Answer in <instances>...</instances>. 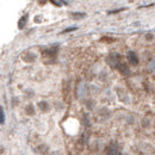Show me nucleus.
<instances>
[{"label":"nucleus","instance_id":"obj_11","mask_svg":"<svg viewBox=\"0 0 155 155\" xmlns=\"http://www.w3.org/2000/svg\"><path fill=\"white\" fill-rule=\"evenodd\" d=\"M74 30H77V28H68V29L63 30V31H62V34H66V32H71V31H74Z\"/></svg>","mask_w":155,"mask_h":155},{"label":"nucleus","instance_id":"obj_12","mask_svg":"<svg viewBox=\"0 0 155 155\" xmlns=\"http://www.w3.org/2000/svg\"><path fill=\"white\" fill-rule=\"evenodd\" d=\"M2 152H4V147L0 146V154H2Z\"/></svg>","mask_w":155,"mask_h":155},{"label":"nucleus","instance_id":"obj_5","mask_svg":"<svg viewBox=\"0 0 155 155\" xmlns=\"http://www.w3.org/2000/svg\"><path fill=\"white\" fill-rule=\"evenodd\" d=\"M36 152H37L38 154L45 155V154H48V152H49V147H48L47 144H39L38 147L36 148Z\"/></svg>","mask_w":155,"mask_h":155},{"label":"nucleus","instance_id":"obj_8","mask_svg":"<svg viewBox=\"0 0 155 155\" xmlns=\"http://www.w3.org/2000/svg\"><path fill=\"white\" fill-rule=\"evenodd\" d=\"M5 123V115H4V109L2 106H0V124Z\"/></svg>","mask_w":155,"mask_h":155},{"label":"nucleus","instance_id":"obj_1","mask_svg":"<svg viewBox=\"0 0 155 155\" xmlns=\"http://www.w3.org/2000/svg\"><path fill=\"white\" fill-rule=\"evenodd\" d=\"M120 61H122L120 55H119V54H116V53H114V54L109 55V58H107V62H109V64H110L111 67H114V68H117V66H118V63H119Z\"/></svg>","mask_w":155,"mask_h":155},{"label":"nucleus","instance_id":"obj_10","mask_svg":"<svg viewBox=\"0 0 155 155\" xmlns=\"http://www.w3.org/2000/svg\"><path fill=\"white\" fill-rule=\"evenodd\" d=\"M26 19H28V16H25L24 18H21L19 21V29H23V26L25 25V23H26Z\"/></svg>","mask_w":155,"mask_h":155},{"label":"nucleus","instance_id":"obj_2","mask_svg":"<svg viewBox=\"0 0 155 155\" xmlns=\"http://www.w3.org/2000/svg\"><path fill=\"white\" fill-rule=\"evenodd\" d=\"M127 58H128V62L131 64V66H137L140 60H138V56L136 55V53L134 51H129L128 55H127Z\"/></svg>","mask_w":155,"mask_h":155},{"label":"nucleus","instance_id":"obj_7","mask_svg":"<svg viewBox=\"0 0 155 155\" xmlns=\"http://www.w3.org/2000/svg\"><path fill=\"white\" fill-rule=\"evenodd\" d=\"M25 110H26V114L28 115H34L35 114V110H34V106L32 105H28Z\"/></svg>","mask_w":155,"mask_h":155},{"label":"nucleus","instance_id":"obj_9","mask_svg":"<svg viewBox=\"0 0 155 155\" xmlns=\"http://www.w3.org/2000/svg\"><path fill=\"white\" fill-rule=\"evenodd\" d=\"M148 67H149V69H150L152 72H155V58H153V60L149 62V66H148Z\"/></svg>","mask_w":155,"mask_h":155},{"label":"nucleus","instance_id":"obj_4","mask_svg":"<svg viewBox=\"0 0 155 155\" xmlns=\"http://www.w3.org/2000/svg\"><path fill=\"white\" fill-rule=\"evenodd\" d=\"M107 155H122L120 150L118 149V147L115 144H111L109 148H107Z\"/></svg>","mask_w":155,"mask_h":155},{"label":"nucleus","instance_id":"obj_13","mask_svg":"<svg viewBox=\"0 0 155 155\" xmlns=\"http://www.w3.org/2000/svg\"><path fill=\"white\" fill-rule=\"evenodd\" d=\"M51 155H61V154H60L58 152H54V153H53V154H51Z\"/></svg>","mask_w":155,"mask_h":155},{"label":"nucleus","instance_id":"obj_6","mask_svg":"<svg viewBox=\"0 0 155 155\" xmlns=\"http://www.w3.org/2000/svg\"><path fill=\"white\" fill-rule=\"evenodd\" d=\"M38 106H39V109H41L42 111H44V112L49 111V104H48L47 101H41V103H38Z\"/></svg>","mask_w":155,"mask_h":155},{"label":"nucleus","instance_id":"obj_3","mask_svg":"<svg viewBox=\"0 0 155 155\" xmlns=\"http://www.w3.org/2000/svg\"><path fill=\"white\" fill-rule=\"evenodd\" d=\"M117 69L123 74V75H125V77H128V75H130V69H129V67L124 63V62H119L118 63V66H117Z\"/></svg>","mask_w":155,"mask_h":155}]
</instances>
